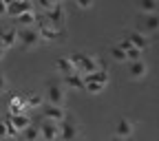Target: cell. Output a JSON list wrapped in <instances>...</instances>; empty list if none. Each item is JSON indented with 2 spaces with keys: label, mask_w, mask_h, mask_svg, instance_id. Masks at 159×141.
Masks as SVG:
<instances>
[{
  "label": "cell",
  "mask_w": 159,
  "mask_h": 141,
  "mask_svg": "<svg viewBox=\"0 0 159 141\" xmlns=\"http://www.w3.org/2000/svg\"><path fill=\"white\" fill-rule=\"evenodd\" d=\"M115 134H117V137H124V139H128V137L133 134V121H130L128 117H124V119H119V121H117Z\"/></svg>",
  "instance_id": "15"
},
{
  "label": "cell",
  "mask_w": 159,
  "mask_h": 141,
  "mask_svg": "<svg viewBox=\"0 0 159 141\" xmlns=\"http://www.w3.org/2000/svg\"><path fill=\"white\" fill-rule=\"evenodd\" d=\"M44 20L51 24V27H55V29H60V31H64V5L62 2H53V7L44 13Z\"/></svg>",
  "instance_id": "1"
},
{
  "label": "cell",
  "mask_w": 159,
  "mask_h": 141,
  "mask_svg": "<svg viewBox=\"0 0 159 141\" xmlns=\"http://www.w3.org/2000/svg\"><path fill=\"white\" fill-rule=\"evenodd\" d=\"M0 15H7V2L0 0Z\"/></svg>",
  "instance_id": "28"
},
{
  "label": "cell",
  "mask_w": 159,
  "mask_h": 141,
  "mask_svg": "<svg viewBox=\"0 0 159 141\" xmlns=\"http://www.w3.org/2000/svg\"><path fill=\"white\" fill-rule=\"evenodd\" d=\"M2 57H5V49H2V46H0V59H2Z\"/></svg>",
  "instance_id": "30"
},
{
  "label": "cell",
  "mask_w": 159,
  "mask_h": 141,
  "mask_svg": "<svg viewBox=\"0 0 159 141\" xmlns=\"http://www.w3.org/2000/svg\"><path fill=\"white\" fill-rule=\"evenodd\" d=\"M2 137L9 139V124H7V119H5V121H0V139H2Z\"/></svg>",
  "instance_id": "25"
},
{
  "label": "cell",
  "mask_w": 159,
  "mask_h": 141,
  "mask_svg": "<svg viewBox=\"0 0 159 141\" xmlns=\"http://www.w3.org/2000/svg\"><path fill=\"white\" fill-rule=\"evenodd\" d=\"M106 86H102V84H97V82H84V90H89L91 95H99Z\"/></svg>",
  "instance_id": "21"
},
{
  "label": "cell",
  "mask_w": 159,
  "mask_h": 141,
  "mask_svg": "<svg viewBox=\"0 0 159 141\" xmlns=\"http://www.w3.org/2000/svg\"><path fill=\"white\" fill-rule=\"evenodd\" d=\"M64 99H66L64 88L60 86L57 82H49V84H47V104H51V106H60V108H62Z\"/></svg>",
  "instance_id": "2"
},
{
  "label": "cell",
  "mask_w": 159,
  "mask_h": 141,
  "mask_svg": "<svg viewBox=\"0 0 159 141\" xmlns=\"http://www.w3.org/2000/svg\"><path fill=\"white\" fill-rule=\"evenodd\" d=\"M25 108H27L25 95L18 93V95H11V97H9V115H22Z\"/></svg>",
  "instance_id": "11"
},
{
  "label": "cell",
  "mask_w": 159,
  "mask_h": 141,
  "mask_svg": "<svg viewBox=\"0 0 159 141\" xmlns=\"http://www.w3.org/2000/svg\"><path fill=\"white\" fill-rule=\"evenodd\" d=\"M64 84H66L69 88H73V90H84V77L77 75V73L66 75V77H64Z\"/></svg>",
  "instance_id": "17"
},
{
  "label": "cell",
  "mask_w": 159,
  "mask_h": 141,
  "mask_svg": "<svg viewBox=\"0 0 159 141\" xmlns=\"http://www.w3.org/2000/svg\"><path fill=\"white\" fill-rule=\"evenodd\" d=\"M111 55H113L115 62H126V53L119 49V46H113V49H111Z\"/></svg>",
  "instance_id": "22"
},
{
  "label": "cell",
  "mask_w": 159,
  "mask_h": 141,
  "mask_svg": "<svg viewBox=\"0 0 159 141\" xmlns=\"http://www.w3.org/2000/svg\"><path fill=\"white\" fill-rule=\"evenodd\" d=\"M27 11H33V5L31 2H25V0H20V2H7V15H22Z\"/></svg>",
  "instance_id": "12"
},
{
  "label": "cell",
  "mask_w": 159,
  "mask_h": 141,
  "mask_svg": "<svg viewBox=\"0 0 159 141\" xmlns=\"http://www.w3.org/2000/svg\"><path fill=\"white\" fill-rule=\"evenodd\" d=\"M139 9L146 11L148 15H155V11H157V2H142V5H139Z\"/></svg>",
  "instance_id": "23"
},
{
  "label": "cell",
  "mask_w": 159,
  "mask_h": 141,
  "mask_svg": "<svg viewBox=\"0 0 159 141\" xmlns=\"http://www.w3.org/2000/svg\"><path fill=\"white\" fill-rule=\"evenodd\" d=\"M18 42L22 44L25 49H33L40 44V35H38V29L35 27H29V29H18Z\"/></svg>",
  "instance_id": "3"
},
{
  "label": "cell",
  "mask_w": 159,
  "mask_h": 141,
  "mask_svg": "<svg viewBox=\"0 0 159 141\" xmlns=\"http://www.w3.org/2000/svg\"><path fill=\"white\" fill-rule=\"evenodd\" d=\"M27 99V108H38V106H44V97L38 95V93H31V95H25Z\"/></svg>",
  "instance_id": "20"
},
{
  "label": "cell",
  "mask_w": 159,
  "mask_h": 141,
  "mask_svg": "<svg viewBox=\"0 0 159 141\" xmlns=\"http://www.w3.org/2000/svg\"><path fill=\"white\" fill-rule=\"evenodd\" d=\"M146 73H148V64L144 62V59L128 62V75H130L133 79H142V77H146Z\"/></svg>",
  "instance_id": "10"
},
{
  "label": "cell",
  "mask_w": 159,
  "mask_h": 141,
  "mask_svg": "<svg viewBox=\"0 0 159 141\" xmlns=\"http://www.w3.org/2000/svg\"><path fill=\"white\" fill-rule=\"evenodd\" d=\"M82 77H84V82H97V84H102V86H106V84L111 82V75H108L106 68H97L95 73H91V75H82Z\"/></svg>",
  "instance_id": "14"
},
{
  "label": "cell",
  "mask_w": 159,
  "mask_h": 141,
  "mask_svg": "<svg viewBox=\"0 0 159 141\" xmlns=\"http://www.w3.org/2000/svg\"><path fill=\"white\" fill-rule=\"evenodd\" d=\"M60 141H77V124L66 115L64 121H60Z\"/></svg>",
  "instance_id": "4"
},
{
  "label": "cell",
  "mask_w": 159,
  "mask_h": 141,
  "mask_svg": "<svg viewBox=\"0 0 159 141\" xmlns=\"http://www.w3.org/2000/svg\"><path fill=\"white\" fill-rule=\"evenodd\" d=\"M7 86H9L7 75H5V73H0V93H5V90H7Z\"/></svg>",
  "instance_id": "26"
},
{
  "label": "cell",
  "mask_w": 159,
  "mask_h": 141,
  "mask_svg": "<svg viewBox=\"0 0 159 141\" xmlns=\"http://www.w3.org/2000/svg\"><path fill=\"white\" fill-rule=\"evenodd\" d=\"M38 128H40V137H42L44 141H60V126H57V124L44 119Z\"/></svg>",
  "instance_id": "5"
},
{
  "label": "cell",
  "mask_w": 159,
  "mask_h": 141,
  "mask_svg": "<svg viewBox=\"0 0 159 141\" xmlns=\"http://www.w3.org/2000/svg\"><path fill=\"white\" fill-rule=\"evenodd\" d=\"M42 115H44V119H49V121H53V124H60V121H64V119H66V110H64V108L51 106V104H47V102H44V106H42Z\"/></svg>",
  "instance_id": "6"
},
{
  "label": "cell",
  "mask_w": 159,
  "mask_h": 141,
  "mask_svg": "<svg viewBox=\"0 0 159 141\" xmlns=\"http://www.w3.org/2000/svg\"><path fill=\"white\" fill-rule=\"evenodd\" d=\"M77 7H80V9H91L93 2H91V0H89V2H77Z\"/></svg>",
  "instance_id": "29"
},
{
  "label": "cell",
  "mask_w": 159,
  "mask_h": 141,
  "mask_svg": "<svg viewBox=\"0 0 159 141\" xmlns=\"http://www.w3.org/2000/svg\"><path fill=\"white\" fill-rule=\"evenodd\" d=\"M135 59H142V51L128 49V51H126V62H135Z\"/></svg>",
  "instance_id": "24"
},
{
  "label": "cell",
  "mask_w": 159,
  "mask_h": 141,
  "mask_svg": "<svg viewBox=\"0 0 159 141\" xmlns=\"http://www.w3.org/2000/svg\"><path fill=\"white\" fill-rule=\"evenodd\" d=\"M128 42H130V46L133 49H137V51H146L148 46H150V40H148V35H144V33H139V31H133V33H128Z\"/></svg>",
  "instance_id": "9"
},
{
  "label": "cell",
  "mask_w": 159,
  "mask_h": 141,
  "mask_svg": "<svg viewBox=\"0 0 159 141\" xmlns=\"http://www.w3.org/2000/svg\"><path fill=\"white\" fill-rule=\"evenodd\" d=\"M16 20H18L20 29H29V27H35V20H38V15H35L33 11H27V13H22V15H18Z\"/></svg>",
  "instance_id": "18"
},
{
  "label": "cell",
  "mask_w": 159,
  "mask_h": 141,
  "mask_svg": "<svg viewBox=\"0 0 159 141\" xmlns=\"http://www.w3.org/2000/svg\"><path fill=\"white\" fill-rule=\"evenodd\" d=\"M159 29V18L157 15H142V20H139V33H144V35H152L157 33Z\"/></svg>",
  "instance_id": "7"
},
{
  "label": "cell",
  "mask_w": 159,
  "mask_h": 141,
  "mask_svg": "<svg viewBox=\"0 0 159 141\" xmlns=\"http://www.w3.org/2000/svg\"><path fill=\"white\" fill-rule=\"evenodd\" d=\"M16 44H18V29H11V27L0 29V46L7 51V49H13Z\"/></svg>",
  "instance_id": "8"
},
{
  "label": "cell",
  "mask_w": 159,
  "mask_h": 141,
  "mask_svg": "<svg viewBox=\"0 0 159 141\" xmlns=\"http://www.w3.org/2000/svg\"><path fill=\"white\" fill-rule=\"evenodd\" d=\"M55 68H57L60 73H62L64 77L75 73V66H73V62H71V57H60L57 62H55Z\"/></svg>",
  "instance_id": "16"
},
{
  "label": "cell",
  "mask_w": 159,
  "mask_h": 141,
  "mask_svg": "<svg viewBox=\"0 0 159 141\" xmlns=\"http://www.w3.org/2000/svg\"><path fill=\"white\" fill-rule=\"evenodd\" d=\"M7 121H9V126H11L16 132H22V130L31 124V119H29V115L22 112V115H9V117H7Z\"/></svg>",
  "instance_id": "13"
},
{
  "label": "cell",
  "mask_w": 159,
  "mask_h": 141,
  "mask_svg": "<svg viewBox=\"0 0 159 141\" xmlns=\"http://www.w3.org/2000/svg\"><path fill=\"white\" fill-rule=\"evenodd\" d=\"M22 134H25V141H38V139H40V128H38L35 124H29V126L22 130Z\"/></svg>",
  "instance_id": "19"
},
{
  "label": "cell",
  "mask_w": 159,
  "mask_h": 141,
  "mask_svg": "<svg viewBox=\"0 0 159 141\" xmlns=\"http://www.w3.org/2000/svg\"><path fill=\"white\" fill-rule=\"evenodd\" d=\"M117 46H119V49H122L124 53H126L128 49H133V46H130V42H128V40H126V37H122V40H119V44H117Z\"/></svg>",
  "instance_id": "27"
}]
</instances>
